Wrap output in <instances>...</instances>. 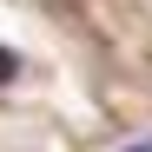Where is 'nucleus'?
I'll list each match as a JSON object with an SVG mask.
<instances>
[{
  "label": "nucleus",
  "instance_id": "1",
  "mask_svg": "<svg viewBox=\"0 0 152 152\" xmlns=\"http://www.w3.org/2000/svg\"><path fill=\"white\" fill-rule=\"evenodd\" d=\"M0 73H13V60H7V53H0Z\"/></svg>",
  "mask_w": 152,
  "mask_h": 152
},
{
  "label": "nucleus",
  "instance_id": "2",
  "mask_svg": "<svg viewBox=\"0 0 152 152\" xmlns=\"http://www.w3.org/2000/svg\"><path fill=\"white\" fill-rule=\"evenodd\" d=\"M119 152H152V145H119Z\"/></svg>",
  "mask_w": 152,
  "mask_h": 152
}]
</instances>
